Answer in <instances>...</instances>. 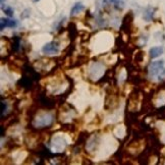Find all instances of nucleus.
<instances>
[{"label": "nucleus", "instance_id": "nucleus-2", "mask_svg": "<svg viewBox=\"0 0 165 165\" xmlns=\"http://www.w3.org/2000/svg\"><path fill=\"white\" fill-rule=\"evenodd\" d=\"M53 122H54V116H53V114L44 111V112H40L39 114L36 115V117L32 121V124L36 129H44V128H48V126H51Z\"/></svg>", "mask_w": 165, "mask_h": 165}, {"label": "nucleus", "instance_id": "nucleus-4", "mask_svg": "<svg viewBox=\"0 0 165 165\" xmlns=\"http://www.w3.org/2000/svg\"><path fill=\"white\" fill-rule=\"evenodd\" d=\"M66 141L64 140V138L60 137V136H55L52 138L51 141V148L52 150L54 151L55 154H59V153H62L64 151L65 147H66Z\"/></svg>", "mask_w": 165, "mask_h": 165}, {"label": "nucleus", "instance_id": "nucleus-13", "mask_svg": "<svg viewBox=\"0 0 165 165\" xmlns=\"http://www.w3.org/2000/svg\"><path fill=\"white\" fill-rule=\"evenodd\" d=\"M2 10L4 11V13L7 15V17H13V13H14V10L11 8L10 6H6V7H3Z\"/></svg>", "mask_w": 165, "mask_h": 165}, {"label": "nucleus", "instance_id": "nucleus-8", "mask_svg": "<svg viewBox=\"0 0 165 165\" xmlns=\"http://www.w3.org/2000/svg\"><path fill=\"white\" fill-rule=\"evenodd\" d=\"M103 1H104L105 4L112 5L117 10L124 9L125 5V0H103Z\"/></svg>", "mask_w": 165, "mask_h": 165}, {"label": "nucleus", "instance_id": "nucleus-1", "mask_svg": "<svg viewBox=\"0 0 165 165\" xmlns=\"http://www.w3.org/2000/svg\"><path fill=\"white\" fill-rule=\"evenodd\" d=\"M148 75L151 80H163L165 79V63L163 60L153 61L148 66Z\"/></svg>", "mask_w": 165, "mask_h": 165}, {"label": "nucleus", "instance_id": "nucleus-3", "mask_svg": "<svg viewBox=\"0 0 165 165\" xmlns=\"http://www.w3.org/2000/svg\"><path fill=\"white\" fill-rule=\"evenodd\" d=\"M105 72V66L100 62H92L89 66V75L92 80H97L102 78Z\"/></svg>", "mask_w": 165, "mask_h": 165}, {"label": "nucleus", "instance_id": "nucleus-7", "mask_svg": "<svg viewBox=\"0 0 165 165\" xmlns=\"http://www.w3.org/2000/svg\"><path fill=\"white\" fill-rule=\"evenodd\" d=\"M0 31H4V29L6 28H10V29H13V28H17V25H18V22L15 21V20H11V18H1L0 20Z\"/></svg>", "mask_w": 165, "mask_h": 165}, {"label": "nucleus", "instance_id": "nucleus-9", "mask_svg": "<svg viewBox=\"0 0 165 165\" xmlns=\"http://www.w3.org/2000/svg\"><path fill=\"white\" fill-rule=\"evenodd\" d=\"M154 103L157 107H162L165 105V91L164 90H161L158 94H156Z\"/></svg>", "mask_w": 165, "mask_h": 165}, {"label": "nucleus", "instance_id": "nucleus-12", "mask_svg": "<svg viewBox=\"0 0 165 165\" xmlns=\"http://www.w3.org/2000/svg\"><path fill=\"white\" fill-rule=\"evenodd\" d=\"M154 12H155V9L153 8V7L149 6L148 8L145 10V13H144V20H145V21H147V22L152 21L153 17H154Z\"/></svg>", "mask_w": 165, "mask_h": 165}, {"label": "nucleus", "instance_id": "nucleus-10", "mask_svg": "<svg viewBox=\"0 0 165 165\" xmlns=\"http://www.w3.org/2000/svg\"><path fill=\"white\" fill-rule=\"evenodd\" d=\"M163 52H164V48L162 47V46H156V47H152L150 49V51H149V53H150V57L152 59L159 57L161 54H163Z\"/></svg>", "mask_w": 165, "mask_h": 165}, {"label": "nucleus", "instance_id": "nucleus-14", "mask_svg": "<svg viewBox=\"0 0 165 165\" xmlns=\"http://www.w3.org/2000/svg\"><path fill=\"white\" fill-rule=\"evenodd\" d=\"M7 110H8V104H7V102L2 101L1 102V116H2V118L4 117V115L7 113Z\"/></svg>", "mask_w": 165, "mask_h": 165}, {"label": "nucleus", "instance_id": "nucleus-15", "mask_svg": "<svg viewBox=\"0 0 165 165\" xmlns=\"http://www.w3.org/2000/svg\"><path fill=\"white\" fill-rule=\"evenodd\" d=\"M30 17V10L29 9L24 10V12H22V15H21L22 18H27V17Z\"/></svg>", "mask_w": 165, "mask_h": 165}, {"label": "nucleus", "instance_id": "nucleus-11", "mask_svg": "<svg viewBox=\"0 0 165 165\" xmlns=\"http://www.w3.org/2000/svg\"><path fill=\"white\" fill-rule=\"evenodd\" d=\"M85 9V6L82 2H76L75 4L72 6V8L70 10V17H74L75 14H79L80 11H83Z\"/></svg>", "mask_w": 165, "mask_h": 165}, {"label": "nucleus", "instance_id": "nucleus-5", "mask_svg": "<svg viewBox=\"0 0 165 165\" xmlns=\"http://www.w3.org/2000/svg\"><path fill=\"white\" fill-rule=\"evenodd\" d=\"M59 44L56 41H51L49 43H46L42 47V52L46 55H55L59 52Z\"/></svg>", "mask_w": 165, "mask_h": 165}, {"label": "nucleus", "instance_id": "nucleus-16", "mask_svg": "<svg viewBox=\"0 0 165 165\" xmlns=\"http://www.w3.org/2000/svg\"><path fill=\"white\" fill-rule=\"evenodd\" d=\"M32 1H33L34 3H37V2H39V1H40V0H32Z\"/></svg>", "mask_w": 165, "mask_h": 165}, {"label": "nucleus", "instance_id": "nucleus-6", "mask_svg": "<svg viewBox=\"0 0 165 165\" xmlns=\"http://www.w3.org/2000/svg\"><path fill=\"white\" fill-rule=\"evenodd\" d=\"M99 145H100V138L98 135H93L86 142V150L93 153L98 149Z\"/></svg>", "mask_w": 165, "mask_h": 165}]
</instances>
